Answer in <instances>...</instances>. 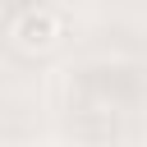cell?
I'll use <instances>...</instances> for the list:
<instances>
[{"label":"cell","instance_id":"1","mask_svg":"<svg viewBox=\"0 0 147 147\" xmlns=\"http://www.w3.org/2000/svg\"><path fill=\"white\" fill-rule=\"evenodd\" d=\"M9 37H14V46H18V51H28V55H41V51H51V46L60 41V18H55L51 9L32 5V9H23V14L14 18Z\"/></svg>","mask_w":147,"mask_h":147}]
</instances>
